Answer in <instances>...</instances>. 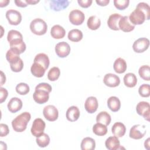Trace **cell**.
Here are the masks:
<instances>
[{"label": "cell", "instance_id": "cell-24", "mask_svg": "<svg viewBox=\"0 0 150 150\" xmlns=\"http://www.w3.org/2000/svg\"><path fill=\"white\" fill-rule=\"evenodd\" d=\"M66 34L65 29L59 25H54L50 30V35L54 39H60L64 37Z\"/></svg>", "mask_w": 150, "mask_h": 150}, {"label": "cell", "instance_id": "cell-41", "mask_svg": "<svg viewBox=\"0 0 150 150\" xmlns=\"http://www.w3.org/2000/svg\"><path fill=\"white\" fill-rule=\"evenodd\" d=\"M129 0H114V5L115 7L119 10H124L129 5Z\"/></svg>", "mask_w": 150, "mask_h": 150}, {"label": "cell", "instance_id": "cell-51", "mask_svg": "<svg viewBox=\"0 0 150 150\" xmlns=\"http://www.w3.org/2000/svg\"><path fill=\"white\" fill-rule=\"evenodd\" d=\"M149 140H150V138H148L145 141V142H144V146H145V148L146 149H148V150L149 149Z\"/></svg>", "mask_w": 150, "mask_h": 150}, {"label": "cell", "instance_id": "cell-18", "mask_svg": "<svg viewBox=\"0 0 150 150\" xmlns=\"http://www.w3.org/2000/svg\"><path fill=\"white\" fill-rule=\"evenodd\" d=\"M105 145L107 149L109 150H117L122 148L120 145V142L118 138L115 136L108 137L105 142Z\"/></svg>", "mask_w": 150, "mask_h": 150}, {"label": "cell", "instance_id": "cell-30", "mask_svg": "<svg viewBox=\"0 0 150 150\" xmlns=\"http://www.w3.org/2000/svg\"><path fill=\"white\" fill-rule=\"evenodd\" d=\"M111 121L110 115L106 111H101L96 116L97 122L103 124L106 126L108 125Z\"/></svg>", "mask_w": 150, "mask_h": 150}, {"label": "cell", "instance_id": "cell-17", "mask_svg": "<svg viewBox=\"0 0 150 150\" xmlns=\"http://www.w3.org/2000/svg\"><path fill=\"white\" fill-rule=\"evenodd\" d=\"M23 105L22 100L18 97H12L8 102L7 107L8 110L12 113L19 111Z\"/></svg>", "mask_w": 150, "mask_h": 150}, {"label": "cell", "instance_id": "cell-13", "mask_svg": "<svg viewBox=\"0 0 150 150\" xmlns=\"http://www.w3.org/2000/svg\"><path fill=\"white\" fill-rule=\"evenodd\" d=\"M104 84L110 87H115L120 83V79L117 75L112 73L106 74L103 78Z\"/></svg>", "mask_w": 150, "mask_h": 150}, {"label": "cell", "instance_id": "cell-21", "mask_svg": "<svg viewBox=\"0 0 150 150\" xmlns=\"http://www.w3.org/2000/svg\"><path fill=\"white\" fill-rule=\"evenodd\" d=\"M80 115V110L76 106L73 105L70 107L66 111V117L68 121L74 122L77 121Z\"/></svg>", "mask_w": 150, "mask_h": 150}, {"label": "cell", "instance_id": "cell-7", "mask_svg": "<svg viewBox=\"0 0 150 150\" xmlns=\"http://www.w3.org/2000/svg\"><path fill=\"white\" fill-rule=\"evenodd\" d=\"M149 46V40L146 38H141L136 40L133 45L132 49L136 53H143L146 51Z\"/></svg>", "mask_w": 150, "mask_h": 150}, {"label": "cell", "instance_id": "cell-2", "mask_svg": "<svg viewBox=\"0 0 150 150\" xmlns=\"http://www.w3.org/2000/svg\"><path fill=\"white\" fill-rule=\"evenodd\" d=\"M52 86L47 83H40L35 87L33 94L34 101L38 104H42L46 103L49 98V93L52 91Z\"/></svg>", "mask_w": 150, "mask_h": 150}, {"label": "cell", "instance_id": "cell-50", "mask_svg": "<svg viewBox=\"0 0 150 150\" xmlns=\"http://www.w3.org/2000/svg\"><path fill=\"white\" fill-rule=\"evenodd\" d=\"M26 3L29 5H35L39 2V0H25Z\"/></svg>", "mask_w": 150, "mask_h": 150}, {"label": "cell", "instance_id": "cell-10", "mask_svg": "<svg viewBox=\"0 0 150 150\" xmlns=\"http://www.w3.org/2000/svg\"><path fill=\"white\" fill-rule=\"evenodd\" d=\"M69 19L71 24L74 25H80L83 23L85 16L82 11L79 9H74L70 12Z\"/></svg>", "mask_w": 150, "mask_h": 150}, {"label": "cell", "instance_id": "cell-16", "mask_svg": "<svg viewBox=\"0 0 150 150\" xmlns=\"http://www.w3.org/2000/svg\"><path fill=\"white\" fill-rule=\"evenodd\" d=\"M119 29L124 32H129L133 30L135 28V26L133 25L129 20V18L127 16H122L118 23Z\"/></svg>", "mask_w": 150, "mask_h": 150}, {"label": "cell", "instance_id": "cell-25", "mask_svg": "<svg viewBox=\"0 0 150 150\" xmlns=\"http://www.w3.org/2000/svg\"><path fill=\"white\" fill-rule=\"evenodd\" d=\"M107 105L111 111L117 112L121 108V102L118 97L111 96L107 100Z\"/></svg>", "mask_w": 150, "mask_h": 150}, {"label": "cell", "instance_id": "cell-4", "mask_svg": "<svg viewBox=\"0 0 150 150\" xmlns=\"http://www.w3.org/2000/svg\"><path fill=\"white\" fill-rule=\"evenodd\" d=\"M30 29L35 35L41 36L46 33L47 25L46 22L42 19L36 18L30 22Z\"/></svg>", "mask_w": 150, "mask_h": 150}, {"label": "cell", "instance_id": "cell-29", "mask_svg": "<svg viewBox=\"0 0 150 150\" xmlns=\"http://www.w3.org/2000/svg\"><path fill=\"white\" fill-rule=\"evenodd\" d=\"M124 83L127 87H134L137 83V78L132 73H127L124 77Z\"/></svg>", "mask_w": 150, "mask_h": 150}, {"label": "cell", "instance_id": "cell-15", "mask_svg": "<svg viewBox=\"0 0 150 150\" xmlns=\"http://www.w3.org/2000/svg\"><path fill=\"white\" fill-rule=\"evenodd\" d=\"M10 49L18 52L19 54L23 53L26 50V45L23 39H16L9 42Z\"/></svg>", "mask_w": 150, "mask_h": 150}, {"label": "cell", "instance_id": "cell-42", "mask_svg": "<svg viewBox=\"0 0 150 150\" xmlns=\"http://www.w3.org/2000/svg\"><path fill=\"white\" fill-rule=\"evenodd\" d=\"M10 67L12 71L20 72L23 67V62L21 59H20L16 62L10 64Z\"/></svg>", "mask_w": 150, "mask_h": 150}, {"label": "cell", "instance_id": "cell-36", "mask_svg": "<svg viewBox=\"0 0 150 150\" xmlns=\"http://www.w3.org/2000/svg\"><path fill=\"white\" fill-rule=\"evenodd\" d=\"M19 54H19L18 52L13 50L11 49H9L6 53V58L8 62L10 64H12L16 62L21 59Z\"/></svg>", "mask_w": 150, "mask_h": 150}, {"label": "cell", "instance_id": "cell-12", "mask_svg": "<svg viewBox=\"0 0 150 150\" xmlns=\"http://www.w3.org/2000/svg\"><path fill=\"white\" fill-rule=\"evenodd\" d=\"M55 52L59 57H66L70 54V46L66 42H59L55 46Z\"/></svg>", "mask_w": 150, "mask_h": 150}, {"label": "cell", "instance_id": "cell-5", "mask_svg": "<svg viewBox=\"0 0 150 150\" xmlns=\"http://www.w3.org/2000/svg\"><path fill=\"white\" fill-rule=\"evenodd\" d=\"M46 124L45 121L40 118H36L32 124L30 131L31 134L35 137H39L44 133Z\"/></svg>", "mask_w": 150, "mask_h": 150}, {"label": "cell", "instance_id": "cell-27", "mask_svg": "<svg viewBox=\"0 0 150 150\" xmlns=\"http://www.w3.org/2000/svg\"><path fill=\"white\" fill-rule=\"evenodd\" d=\"M46 69L44 68L43 66L40 65L38 63L33 62L31 67H30V71L31 73L36 77L40 78L44 76L45 73L46 71Z\"/></svg>", "mask_w": 150, "mask_h": 150}, {"label": "cell", "instance_id": "cell-47", "mask_svg": "<svg viewBox=\"0 0 150 150\" xmlns=\"http://www.w3.org/2000/svg\"><path fill=\"white\" fill-rule=\"evenodd\" d=\"M96 2L100 6H105L109 4L110 1L109 0H96Z\"/></svg>", "mask_w": 150, "mask_h": 150}, {"label": "cell", "instance_id": "cell-22", "mask_svg": "<svg viewBox=\"0 0 150 150\" xmlns=\"http://www.w3.org/2000/svg\"><path fill=\"white\" fill-rule=\"evenodd\" d=\"M111 132L112 134L118 137H122L126 132V127L125 125L120 122H117L114 124L111 128Z\"/></svg>", "mask_w": 150, "mask_h": 150}, {"label": "cell", "instance_id": "cell-48", "mask_svg": "<svg viewBox=\"0 0 150 150\" xmlns=\"http://www.w3.org/2000/svg\"><path fill=\"white\" fill-rule=\"evenodd\" d=\"M6 81V77L2 71H1V86H2Z\"/></svg>", "mask_w": 150, "mask_h": 150}, {"label": "cell", "instance_id": "cell-34", "mask_svg": "<svg viewBox=\"0 0 150 150\" xmlns=\"http://www.w3.org/2000/svg\"><path fill=\"white\" fill-rule=\"evenodd\" d=\"M138 73L139 76L144 80L149 81L150 80V67L148 65L141 66L139 70Z\"/></svg>", "mask_w": 150, "mask_h": 150}, {"label": "cell", "instance_id": "cell-31", "mask_svg": "<svg viewBox=\"0 0 150 150\" xmlns=\"http://www.w3.org/2000/svg\"><path fill=\"white\" fill-rule=\"evenodd\" d=\"M82 32L77 29H74L70 30L68 33V39L71 42H77L80 41L83 39Z\"/></svg>", "mask_w": 150, "mask_h": 150}, {"label": "cell", "instance_id": "cell-40", "mask_svg": "<svg viewBox=\"0 0 150 150\" xmlns=\"http://www.w3.org/2000/svg\"><path fill=\"white\" fill-rule=\"evenodd\" d=\"M16 39H23L22 35L18 30H11L8 32L7 35V40L9 42L12 40Z\"/></svg>", "mask_w": 150, "mask_h": 150}, {"label": "cell", "instance_id": "cell-45", "mask_svg": "<svg viewBox=\"0 0 150 150\" xmlns=\"http://www.w3.org/2000/svg\"><path fill=\"white\" fill-rule=\"evenodd\" d=\"M79 5L84 8H87L91 5L93 1L92 0H77Z\"/></svg>", "mask_w": 150, "mask_h": 150}, {"label": "cell", "instance_id": "cell-32", "mask_svg": "<svg viewBox=\"0 0 150 150\" xmlns=\"http://www.w3.org/2000/svg\"><path fill=\"white\" fill-rule=\"evenodd\" d=\"M87 25L90 29L95 30L100 28L101 25V21L97 16H91L87 20Z\"/></svg>", "mask_w": 150, "mask_h": 150}, {"label": "cell", "instance_id": "cell-3", "mask_svg": "<svg viewBox=\"0 0 150 150\" xmlns=\"http://www.w3.org/2000/svg\"><path fill=\"white\" fill-rule=\"evenodd\" d=\"M31 118V115L28 112H24L18 115L12 121V126L13 130L18 132L24 131L27 124Z\"/></svg>", "mask_w": 150, "mask_h": 150}, {"label": "cell", "instance_id": "cell-11", "mask_svg": "<svg viewBox=\"0 0 150 150\" xmlns=\"http://www.w3.org/2000/svg\"><path fill=\"white\" fill-rule=\"evenodd\" d=\"M6 18L10 25H18L22 21L21 13L15 9H9L6 12Z\"/></svg>", "mask_w": 150, "mask_h": 150}, {"label": "cell", "instance_id": "cell-9", "mask_svg": "<svg viewBox=\"0 0 150 150\" xmlns=\"http://www.w3.org/2000/svg\"><path fill=\"white\" fill-rule=\"evenodd\" d=\"M43 114L45 118L49 121H54L58 118L59 112L57 108L53 105H48L44 107Z\"/></svg>", "mask_w": 150, "mask_h": 150}, {"label": "cell", "instance_id": "cell-1", "mask_svg": "<svg viewBox=\"0 0 150 150\" xmlns=\"http://www.w3.org/2000/svg\"><path fill=\"white\" fill-rule=\"evenodd\" d=\"M129 20L133 25L142 24L145 20L150 19V7L145 2H139L130 14Z\"/></svg>", "mask_w": 150, "mask_h": 150}, {"label": "cell", "instance_id": "cell-39", "mask_svg": "<svg viewBox=\"0 0 150 150\" xmlns=\"http://www.w3.org/2000/svg\"><path fill=\"white\" fill-rule=\"evenodd\" d=\"M139 95L142 97H148L150 96V86L148 84H142L138 89Z\"/></svg>", "mask_w": 150, "mask_h": 150}, {"label": "cell", "instance_id": "cell-46", "mask_svg": "<svg viewBox=\"0 0 150 150\" xmlns=\"http://www.w3.org/2000/svg\"><path fill=\"white\" fill-rule=\"evenodd\" d=\"M15 3L16 4V5L18 7H21V8H25L26 7L28 6V4L26 3V1H21V0H15Z\"/></svg>", "mask_w": 150, "mask_h": 150}, {"label": "cell", "instance_id": "cell-20", "mask_svg": "<svg viewBox=\"0 0 150 150\" xmlns=\"http://www.w3.org/2000/svg\"><path fill=\"white\" fill-rule=\"evenodd\" d=\"M122 17V16L121 15L117 13L111 14L107 20V25L109 28L114 30H120L118 23Z\"/></svg>", "mask_w": 150, "mask_h": 150}, {"label": "cell", "instance_id": "cell-26", "mask_svg": "<svg viewBox=\"0 0 150 150\" xmlns=\"http://www.w3.org/2000/svg\"><path fill=\"white\" fill-rule=\"evenodd\" d=\"M33 62L38 63L44 67V68L47 70L49 67L50 61L49 57L47 54L43 53H40L36 55L34 58Z\"/></svg>", "mask_w": 150, "mask_h": 150}, {"label": "cell", "instance_id": "cell-37", "mask_svg": "<svg viewBox=\"0 0 150 150\" xmlns=\"http://www.w3.org/2000/svg\"><path fill=\"white\" fill-rule=\"evenodd\" d=\"M60 74V70L57 67L51 68L47 73V78L50 81H54L57 80Z\"/></svg>", "mask_w": 150, "mask_h": 150}, {"label": "cell", "instance_id": "cell-49", "mask_svg": "<svg viewBox=\"0 0 150 150\" xmlns=\"http://www.w3.org/2000/svg\"><path fill=\"white\" fill-rule=\"evenodd\" d=\"M10 1L9 0H1L0 1V7L2 8L4 6H6L8 5V4L9 3Z\"/></svg>", "mask_w": 150, "mask_h": 150}, {"label": "cell", "instance_id": "cell-38", "mask_svg": "<svg viewBox=\"0 0 150 150\" xmlns=\"http://www.w3.org/2000/svg\"><path fill=\"white\" fill-rule=\"evenodd\" d=\"M15 89L16 91L21 95H26L30 91L29 86H28V84L25 83H20L17 84Z\"/></svg>", "mask_w": 150, "mask_h": 150}, {"label": "cell", "instance_id": "cell-19", "mask_svg": "<svg viewBox=\"0 0 150 150\" xmlns=\"http://www.w3.org/2000/svg\"><path fill=\"white\" fill-rule=\"evenodd\" d=\"M70 2L67 0H52L50 1V7L54 11H60L66 8Z\"/></svg>", "mask_w": 150, "mask_h": 150}, {"label": "cell", "instance_id": "cell-6", "mask_svg": "<svg viewBox=\"0 0 150 150\" xmlns=\"http://www.w3.org/2000/svg\"><path fill=\"white\" fill-rule=\"evenodd\" d=\"M146 134V126L144 125L137 124L133 125L129 131V136L134 139L142 138Z\"/></svg>", "mask_w": 150, "mask_h": 150}, {"label": "cell", "instance_id": "cell-14", "mask_svg": "<svg viewBox=\"0 0 150 150\" xmlns=\"http://www.w3.org/2000/svg\"><path fill=\"white\" fill-rule=\"evenodd\" d=\"M98 107L97 99L93 96L88 97L85 101L84 107L86 110L90 114L95 112Z\"/></svg>", "mask_w": 150, "mask_h": 150}, {"label": "cell", "instance_id": "cell-33", "mask_svg": "<svg viewBox=\"0 0 150 150\" xmlns=\"http://www.w3.org/2000/svg\"><path fill=\"white\" fill-rule=\"evenodd\" d=\"M107 127L106 125L97 122L93 127V132L98 136H104L107 133Z\"/></svg>", "mask_w": 150, "mask_h": 150}, {"label": "cell", "instance_id": "cell-28", "mask_svg": "<svg viewBox=\"0 0 150 150\" xmlns=\"http://www.w3.org/2000/svg\"><path fill=\"white\" fill-rule=\"evenodd\" d=\"M82 150H94L96 148V142L90 137H86L81 141L80 145Z\"/></svg>", "mask_w": 150, "mask_h": 150}, {"label": "cell", "instance_id": "cell-23", "mask_svg": "<svg viewBox=\"0 0 150 150\" xmlns=\"http://www.w3.org/2000/svg\"><path fill=\"white\" fill-rule=\"evenodd\" d=\"M127 68V65L125 60L121 58H117L113 64V69L114 71L118 74H121L124 73Z\"/></svg>", "mask_w": 150, "mask_h": 150}, {"label": "cell", "instance_id": "cell-43", "mask_svg": "<svg viewBox=\"0 0 150 150\" xmlns=\"http://www.w3.org/2000/svg\"><path fill=\"white\" fill-rule=\"evenodd\" d=\"M9 132L8 126L5 124H0V136L1 137L6 136Z\"/></svg>", "mask_w": 150, "mask_h": 150}, {"label": "cell", "instance_id": "cell-8", "mask_svg": "<svg viewBox=\"0 0 150 150\" xmlns=\"http://www.w3.org/2000/svg\"><path fill=\"white\" fill-rule=\"evenodd\" d=\"M136 111L138 114L142 116L146 121H149L150 105L148 102L140 101L136 106Z\"/></svg>", "mask_w": 150, "mask_h": 150}, {"label": "cell", "instance_id": "cell-35", "mask_svg": "<svg viewBox=\"0 0 150 150\" xmlns=\"http://www.w3.org/2000/svg\"><path fill=\"white\" fill-rule=\"evenodd\" d=\"M36 142L39 147L45 148L49 144L50 137L47 134L43 133L40 137H36Z\"/></svg>", "mask_w": 150, "mask_h": 150}, {"label": "cell", "instance_id": "cell-44", "mask_svg": "<svg viewBox=\"0 0 150 150\" xmlns=\"http://www.w3.org/2000/svg\"><path fill=\"white\" fill-rule=\"evenodd\" d=\"M8 96V92L7 90L5 88H3L2 87H0V98H1V103H2L4 102L7 97Z\"/></svg>", "mask_w": 150, "mask_h": 150}]
</instances>
